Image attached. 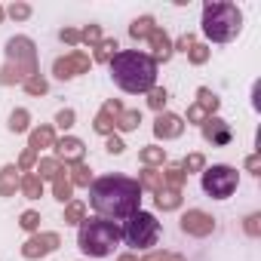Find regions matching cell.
<instances>
[{
  "label": "cell",
  "instance_id": "6da1fadb",
  "mask_svg": "<svg viewBox=\"0 0 261 261\" xmlns=\"http://www.w3.org/2000/svg\"><path fill=\"white\" fill-rule=\"evenodd\" d=\"M89 206L108 221L129 218L142 209V188L129 175H101L89 185Z\"/></svg>",
  "mask_w": 261,
  "mask_h": 261
},
{
  "label": "cell",
  "instance_id": "7a4b0ae2",
  "mask_svg": "<svg viewBox=\"0 0 261 261\" xmlns=\"http://www.w3.org/2000/svg\"><path fill=\"white\" fill-rule=\"evenodd\" d=\"M111 65V77L114 83L123 89V92H151L157 86V62L148 56V53H139V49H123V53H114V59L108 62Z\"/></svg>",
  "mask_w": 261,
  "mask_h": 261
},
{
  "label": "cell",
  "instance_id": "3957f363",
  "mask_svg": "<svg viewBox=\"0 0 261 261\" xmlns=\"http://www.w3.org/2000/svg\"><path fill=\"white\" fill-rule=\"evenodd\" d=\"M4 53H7V65L0 68V83H4V86H16V83H25L28 77L40 74L37 46H34L31 37H25V34L10 37Z\"/></svg>",
  "mask_w": 261,
  "mask_h": 261
},
{
  "label": "cell",
  "instance_id": "277c9868",
  "mask_svg": "<svg viewBox=\"0 0 261 261\" xmlns=\"http://www.w3.org/2000/svg\"><path fill=\"white\" fill-rule=\"evenodd\" d=\"M206 40L212 43H230L243 31V13L227 4V0H209L203 7V22H200Z\"/></svg>",
  "mask_w": 261,
  "mask_h": 261
},
{
  "label": "cell",
  "instance_id": "5b68a950",
  "mask_svg": "<svg viewBox=\"0 0 261 261\" xmlns=\"http://www.w3.org/2000/svg\"><path fill=\"white\" fill-rule=\"evenodd\" d=\"M123 240L117 221H108V218H83L80 221V230H77V246L83 255L89 258H105L114 252V246Z\"/></svg>",
  "mask_w": 261,
  "mask_h": 261
},
{
  "label": "cell",
  "instance_id": "8992f818",
  "mask_svg": "<svg viewBox=\"0 0 261 261\" xmlns=\"http://www.w3.org/2000/svg\"><path fill=\"white\" fill-rule=\"evenodd\" d=\"M120 233H123V240H126L129 246H136V249H151V246H157V240H160V221H157V215L139 209L136 215L126 218V227H123Z\"/></svg>",
  "mask_w": 261,
  "mask_h": 261
},
{
  "label": "cell",
  "instance_id": "52a82bcc",
  "mask_svg": "<svg viewBox=\"0 0 261 261\" xmlns=\"http://www.w3.org/2000/svg\"><path fill=\"white\" fill-rule=\"evenodd\" d=\"M200 185L212 200H227L240 188V172L227 163H218V166H209L200 172Z\"/></svg>",
  "mask_w": 261,
  "mask_h": 261
},
{
  "label": "cell",
  "instance_id": "ba28073f",
  "mask_svg": "<svg viewBox=\"0 0 261 261\" xmlns=\"http://www.w3.org/2000/svg\"><path fill=\"white\" fill-rule=\"evenodd\" d=\"M62 246V237L56 230H43V233H31L25 243H22V258L28 261H37V258H46L53 255L56 249Z\"/></svg>",
  "mask_w": 261,
  "mask_h": 261
},
{
  "label": "cell",
  "instance_id": "9c48e42d",
  "mask_svg": "<svg viewBox=\"0 0 261 261\" xmlns=\"http://www.w3.org/2000/svg\"><path fill=\"white\" fill-rule=\"evenodd\" d=\"M89 68H92V59H89L83 49H74V53L59 56V59L53 62V74H56L59 80H71V77H77V74H89Z\"/></svg>",
  "mask_w": 261,
  "mask_h": 261
},
{
  "label": "cell",
  "instance_id": "30bf717a",
  "mask_svg": "<svg viewBox=\"0 0 261 261\" xmlns=\"http://www.w3.org/2000/svg\"><path fill=\"white\" fill-rule=\"evenodd\" d=\"M200 129H203V142L212 145V148H227V145L233 142V129H230V123L221 120V117H209Z\"/></svg>",
  "mask_w": 261,
  "mask_h": 261
},
{
  "label": "cell",
  "instance_id": "8fae6325",
  "mask_svg": "<svg viewBox=\"0 0 261 261\" xmlns=\"http://www.w3.org/2000/svg\"><path fill=\"white\" fill-rule=\"evenodd\" d=\"M181 230L188 237H209L215 230V218L209 212H203V209H188L181 215Z\"/></svg>",
  "mask_w": 261,
  "mask_h": 261
},
{
  "label": "cell",
  "instance_id": "7c38bea8",
  "mask_svg": "<svg viewBox=\"0 0 261 261\" xmlns=\"http://www.w3.org/2000/svg\"><path fill=\"white\" fill-rule=\"evenodd\" d=\"M53 151H56V160H59V163H65V166H74V163H83L86 145H83L77 136H65V139H56Z\"/></svg>",
  "mask_w": 261,
  "mask_h": 261
},
{
  "label": "cell",
  "instance_id": "4fadbf2b",
  "mask_svg": "<svg viewBox=\"0 0 261 261\" xmlns=\"http://www.w3.org/2000/svg\"><path fill=\"white\" fill-rule=\"evenodd\" d=\"M181 133H185V120L178 114H169V111L157 114V120H154V136L157 139L169 142V139H178Z\"/></svg>",
  "mask_w": 261,
  "mask_h": 261
},
{
  "label": "cell",
  "instance_id": "5bb4252c",
  "mask_svg": "<svg viewBox=\"0 0 261 261\" xmlns=\"http://www.w3.org/2000/svg\"><path fill=\"white\" fill-rule=\"evenodd\" d=\"M148 40H151V49H154V56H151L154 62H169L172 59V40L163 28H154Z\"/></svg>",
  "mask_w": 261,
  "mask_h": 261
},
{
  "label": "cell",
  "instance_id": "9a60e30c",
  "mask_svg": "<svg viewBox=\"0 0 261 261\" xmlns=\"http://www.w3.org/2000/svg\"><path fill=\"white\" fill-rule=\"evenodd\" d=\"M56 145V129H53V123H43V126H37V129H31V139H28V148L37 154L40 148H53Z\"/></svg>",
  "mask_w": 261,
  "mask_h": 261
},
{
  "label": "cell",
  "instance_id": "2e32d148",
  "mask_svg": "<svg viewBox=\"0 0 261 261\" xmlns=\"http://www.w3.org/2000/svg\"><path fill=\"white\" fill-rule=\"evenodd\" d=\"M71 194H74V185H71V178H68V166H62V169H59V175L53 178V197H56L59 203H65V206H68V203L74 200Z\"/></svg>",
  "mask_w": 261,
  "mask_h": 261
},
{
  "label": "cell",
  "instance_id": "e0dca14e",
  "mask_svg": "<svg viewBox=\"0 0 261 261\" xmlns=\"http://www.w3.org/2000/svg\"><path fill=\"white\" fill-rule=\"evenodd\" d=\"M19 181H22L19 169H16L13 163H7L4 169H0V197H16V191H19Z\"/></svg>",
  "mask_w": 261,
  "mask_h": 261
},
{
  "label": "cell",
  "instance_id": "ac0fdd59",
  "mask_svg": "<svg viewBox=\"0 0 261 261\" xmlns=\"http://www.w3.org/2000/svg\"><path fill=\"white\" fill-rule=\"evenodd\" d=\"M139 188H142V191H151V194L163 191V188H166V185H163V172H160V169L145 166V169L139 172Z\"/></svg>",
  "mask_w": 261,
  "mask_h": 261
},
{
  "label": "cell",
  "instance_id": "d6986e66",
  "mask_svg": "<svg viewBox=\"0 0 261 261\" xmlns=\"http://www.w3.org/2000/svg\"><path fill=\"white\" fill-rule=\"evenodd\" d=\"M139 160H142V166L157 169V166H163V163H166V148H160V145H148V148H142V151H139Z\"/></svg>",
  "mask_w": 261,
  "mask_h": 261
},
{
  "label": "cell",
  "instance_id": "ffe728a7",
  "mask_svg": "<svg viewBox=\"0 0 261 261\" xmlns=\"http://www.w3.org/2000/svg\"><path fill=\"white\" fill-rule=\"evenodd\" d=\"M154 28H157L154 16H139L133 25H129V37H133V40H148Z\"/></svg>",
  "mask_w": 261,
  "mask_h": 261
},
{
  "label": "cell",
  "instance_id": "44dd1931",
  "mask_svg": "<svg viewBox=\"0 0 261 261\" xmlns=\"http://www.w3.org/2000/svg\"><path fill=\"white\" fill-rule=\"evenodd\" d=\"M139 123H142V111H139V108H133V111H126V108H123V114L117 117L114 129H120V133H136Z\"/></svg>",
  "mask_w": 261,
  "mask_h": 261
},
{
  "label": "cell",
  "instance_id": "7402d4cb",
  "mask_svg": "<svg viewBox=\"0 0 261 261\" xmlns=\"http://www.w3.org/2000/svg\"><path fill=\"white\" fill-rule=\"evenodd\" d=\"M19 191H22L28 200H40V197H43V181H40L34 172H25L22 181H19Z\"/></svg>",
  "mask_w": 261,
  "mask_h": 261
},
{
  "label": "cell",
  "instance_id": "603a6c76",
  "mask_svg": "<svg viewBox=\"0 0 261 261\" xmlns=\"http://www.w3.org/2000/svg\"><path fill=\"white\" fill-rule=\"evenodd\" d=\"M154 197H157V209H163V212H175V209L181 206V191L163 188V191H157Z\"/></svg>",
  "mask_w": 261,
  "mask_h": 261
},
{
  "label": "cell",
  "instance_id": "cb8c5ba5",
  "mask_svg": "<svg viewBox=\"0 0 261 261\" xmlns=\"http://www.w3.org/2000/svg\"><path fill=\"white\" fill-rule=\"evenodd\" d=\"M68 178H71L74 188H89L92 185V169L86 163H74V166H68Z\"/></svg>",
  "mask_w": 261,
  "mask_h": 261
},
{
  "label": "cell",
  "instance_id": "d4e9b609",
  "mask_svg": "<svg viewBox=\"0 0 261 261\" xmlns=\"http://www.w3.org/2000/svg\"><path fill=\"white\" fill-rule=\"evenodd\" d=\"M197 105H200V108H203L209 117H215V111H218L221 98H218V95H215L209 86H200V89H197Z\"/></svg>",
  "mask_w": 261,
  "mask_h": 261
},
{
  "label": "cell",
  "instance_id": "484cf974",
  "mask_svg": "<svg viewBox=\"0 0 261 261\" xmlns=\"http://www.w3.org/2000/svg\"><path fill=\"white\" fill-rule=\"evenodd\" d=\"M10 133H28V126H31V114L25 111V108H16L13 114H10Z\"/></svg>",
  "mask_w": 261,
  "mask_h": 261
},
{
  "label": "cell",
  "instance_id": "4316f807",
  "mask_svg": "<svg viewBox=\"0 0 261 261\" xmlns=\"http://www.w3.org/2000/svg\"><path fill=\"white\" fill-rule=\"evenodd\" d=\"M34 169H37L34 175H37L40 181H43V178H49V181H53V178L59 175V169H62V163H59L56 157H43V160H40V163H37Z\"/></svg>",
  "mask_w": 261,
  "mask_h": 261
},
{
  "label": "cell",
  "instance_id": "83f0119b",
  "mask_svg": "<svg viewBox=\"0 0 261 261\" xmlns=\"http://www.w3.org/2000/svg\"><path fill=\"white\" fill-rule=\"evenodd\" d=\"M22 89H25L28 95H46V92H49V80H46L43 74H34V77H28V80L22 83Z\"/></svg>",
  "mask_w": 261,
  "mask_h": 261
},
{
  "label": "cell",
  "instance_id": "f1b7e54d",
  "mask_svg": "<svg viewBox=\"0 0 261 261\" xmlns=\"http://www.w3.org/2000/svg\"><path fill=\"white\" fill-rule=\"evenodd\" d=\"M185 178H188V175H185L181 166H169V169L163 172V185L172 188V191H181V188H185Z\"/></svg>",
  "mask_w": 261,
  "mask_h": 261
},
{
  "label": "cell",
  "instance_id": "f546056e",
  "mask_svg": "<svg viewBox=\"0 0 261 261\" xmlns=\"http://www.w3.org/2000/svg\"><path fill=\"white\" fill-rule=\"evenodd\" d=\"M83 218H86V203L71 200V203L65 206V224H80Z\"/></svg>",
  "mask_w": 261,
  "mask_h": 261
},
{
  "label": "cell",
  "instance_id": "4dcf8cb0",
  "mask_svg": "<svg viewBox=\"0 0 261 261\" xmlns=\"http://www.w3.org/2000/svg\"><path fill=\"white\" fill-rule=\"evenodd\" d=\"M114 123H117L114 117H108L105 111H98V114H95V120H92V129H95L98 136H105V139H108V136H114Z\"/></svg>",
  "mask_w": 261,
  "mask_h": 261
},
{
  "label": "cell",
  "instance_id": "1f68e13d",
  "mask_svg": "<svg viewBox=\"0 0 261 261\" xmlns=\"http://www.w3.org/2000/svg\"><path fill=\"white\" fill-rule=\"evenodd\" d=\"M166 101H169V92H166L163 86H154V89L148 92V108H154L157 114H163V108H166Z\"/></svg>",
  "mask_w": 261,
  "mask_h": 261
},
{
  "label": "cell",
  "instance_id": "d6a6232c",
  "mask_svg": "<svg viewBox=\"0 0 261 261\" xmlns=\"http://www.w3.org/2000/svg\"><path fill=\"white\" fill-rule=\"evenodd\" d=\"M114 49H117V40L114 37H101V43L95 46V62H111Z\"/></svg>",
  "mask_w": 261,
  "mask_h": 261
},
{
  "label": "cell",
  "instance_id": "836d02e7",
  "mask_svg": "<svg viewBox=\"0 0 261 261\" xmlns=\"http://www.w3.org/2000/svg\"><path fill=\"white\" fill-rule=\"evenodd\" d=\"M209 53H212V49H209L206 43H194V46L188 49V62H191V65H206V62H209Z\"/></svg>",
  "mask_w": 261,
  "mask_h": 261
},
{
  "label": "cell",
  "instance_id": "e575fe53",
  "mask_svg": "<svg viewBox=\"0 0 261 261\" xmlns=\"http://www.w3.org/2000/svg\"><path fill=\"white\" fill-rule=\"evenodd\" d=\"M80 43L98 46V43H101V25H86V28L80 31Z\"/></svg>",
  "mask_w": 261,
  "mask_h": 261
},
{
  "label": "cell",
  "instance_id": "d590c367",
  "mask_svg": "<svg viewBox=\"0 0 261 261\" xmlns=\"http://www.w3.org/2000/svg\"><path fill=\"white\" fill-rule=\"evenodd\" d=\"M181 169H185V175H188V172H203V169H206V157H203V154H188L185 163H181Z\"/></svg>",
  "mask_w": 261,
  "mask_h": 261
},
{
  "label": "cell",
  "instance_id": "8d00e7d4",
  "mask_svg": "<svg viewBox=\"0 0 261 261\" xmlns=\"http://www.w3.org/2000/svg\"><path fill=\"white\" fill-rule=\"evenodd\" d=\"M19 224H22L25 230H31V233H37V227H40V212H34V209H28V212H22V218H19Z\"/></svg>",
  "mask_w": 261,
  "mask_h": 261
},
{
  "label": "cell",
  "instance_id": "74e56055",
  "mask_svg": "<svg viewBox=\"0 0 261 261\" xmlns=\"http://www.w3.org/2000/svg\"><path fill=\"white\" fill-rule=\"evenodd\" d=\"M243 230H246L249 237H261V212H252V215H246V221H243Z\"/></svg>",
  "mask_w": 261,
  "mask_h": 261
},
{
  "label": "cell",
  "instance_id": "f35d334b",
  "mask_svg": "<svg viewBox=\"0 0 261 261\" xmlns=\"http://www.w3.org/2000/svg\"><path fill=\"white\" fill-rule=\"evenodd\" d=\"M7 16L16 19V22H25V19H31V7H28V4H13V7L7 10Z\"/></svg>",
  "mask_w": 261,
  "mask_h": 261
},
{
  "label": "cell",
  "instance_id": "ab89813d",
  "mask_svg": "<svg viewBox=\"0 0 261 261\" xmlns=\"http://www.w3.org/2000/svg\"><path fill=\"white\" fill-rule=\"evenodd\" d=\"M37 166V154L31 151V148H25L22 154H19V172H28V169H34Z\"/></svg>",
  "mask_w": 261,
  "mask_h": 261
},
{
  "label": "cell",
  "instance_id": "60d3db41",
  "mask_svg": "<svg viewBox=\"0 0 261 261\" xmlns=\"http://www.w3.org/2000/svg\"><path fill=\"white\" fill-rule=\"evenodd\" d=\"M74 117H77V114H74L71 108H62V111L56 114V126H59V129H71V126H74Z\"/></svg>",
  "mask_w": 261,
  "mask_h": 261
},
{
  "label": "cell",
  "instance_id": "b9f144b4",
  "mask_svg": "<svg viewBox=\"0 0 261 261\" xmlns=\"http://www.w3.org/2000/svg\"><path fill=\"white\" fill-rule=\"evenodd\" d=\"M206 120H209V114H206V111H203V108L194 101V105L188 108V123H200V126H203Z\"/></svg>",
  "mask_w": 261,
  "mask_h": 261
},
{
  "label": "cell",
  "instance_id": "7bdbcfd3",
  "mask_svg": "<svg viewBox=\"0 0 261 261\" xmlns=\"http://www.w3.org/2000/svg\"><path fill=\"white\" fill-rule=\"evenodd\" d=\"M59 40L68 43V46H77V43H80V31H77V28H62V31H59Z\"/></svg>",
  "mask_w": 261,
  "mask_h": 261
},
{
  "label": "cell",
  "instance_id": "ee69618b",
  "mask_svg": "<svg viewBox=\"0 0 261 261\" xmlns=\"http://www.w3.org/2000/svg\"><path fill=\"white\" fill-rule=\"evenodd\" d=\"M101 111H105L108 117H114V120H117V117L123 114V105H120V98H108V101L101 105Z\"/></svg>",
  "mask_w": 261,
  "mask_h": 261
},
{
  "label": "cell",
  "instance_id": "f6af8a7d",
  "mask_svg": "<svg viewBox=\"0 0 261 261\" xmlns=\"http://www.w3.org/2000/svg\"><path fill=\"white\" fill-rule=\"evenodd\" d=\"M105 148H108V154H123V151H126V145H123V139H120V136H108Z\"/></svg>",
  "mask_w": 261,
  "mask_h": 261
},
{
  "label": "cell",
  "instance_id": "bcb514c9",
  "mask_svg": "<svg viewBox=\"0 0 261 261\" xmlns=\"http://www.w3.org/2000/svg\"><path fill=\"white\" fill-rule=\"evenodd\" d=\"M194 43H197V40H194V34H181V37H178V43L172 46V53L178 49V53H185V56H188V49H191Z\"/></svg>",
  "mask_w": 261,
  "mask_h": 261
},
{
  "label": "cell",
  "instance_id": "7dc6e473",
  "mask_svg": "<svg viewBox=\"0 0 261 261\" xmlns=\"http://www.w3.org/2000/svg\"><path fill=\"white\" fill-rule=\"evenodd\" d=\"M246 169H249L252 175H261V154H249V157H246Z\"/></svg>",
  "mask_w": 261,
  "mask_h": 261
},
{
  "label": "cell",
  "instance_id": "c3c4849f",
  "mask_svg": "<svg viewBox=\"0 0 261 261\" xmlns=\"http://www.w3.org/2000/svg\"><path fill=\"white\" fill-rule=\"evenodd\" d=\"M252 105H255V111H261V83L252 86Z\"/></svg>",
  "mask_w": 261,
  "mask_h": 261
},
{
  "label": "cell",
  "instance_id": "681fc988",
  "mask_svg": "<svg viewBox=\"0 0 261 261\" xmlns=\"http://www.w3.org/2000/svg\"><path fill=\"white\" fill-rule=\"evenodd\" d=\"M166 255H169V252H151V255H145L142 261H166Z\"/></svg>",
  "mask_w": 261,
  "mask_h": 261
},
{
  "label": "cell",
  "instance_id": "f907efd6",
  "mask_svg": "<svg viewBox=\"0 0 261 261\" xmlns=\"http://www.w3.org/2000/svg\"><path fill=\"white\" fill-rule=\"evenodd\" d=\"M117 261H139V255H133V252H123Z\"/></svg>",
  "mask_w": 261,
  "mask_h": 261
},
{
  "label": "cell",
  "instance_id": "816d5d0a",
  "mask_svg": "<svg viewBox=\"0 0 261 261\" xmlns=\"http://www.w3.org/2000/svg\"><path fill=\"white\" fill-rule=\"evenodd\" d=\"M166 261H185V255H166Z\"/></svg>",
  "mask_w": 261,
  "mask_h": 261
},
{
  "label": "cell",
  "instance_id": "f5cc1de1",
  "mask_svg": "<svg viewBox=\"0 0 261 261\" xmlns=\"http://www.w3.org/2000/svg\"><path fill=\"white\" fill-rule=\"evenodd\" d=\"M4 16H7V10H4V7H0V22H4Z\"/></svg>",
  "mask_w": 261,
  "mask_h": 261
}]
</instances>
